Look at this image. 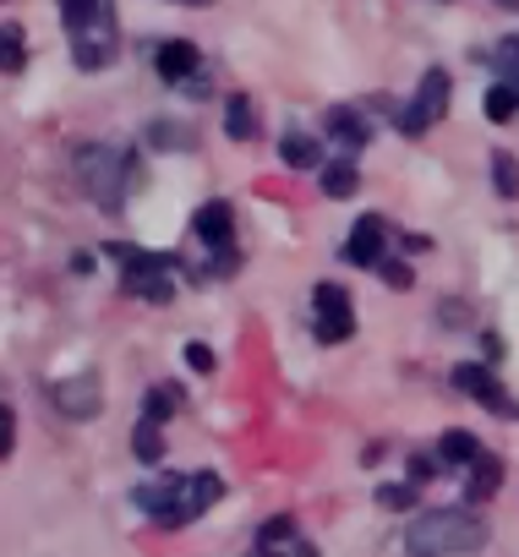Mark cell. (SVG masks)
Returning <instances> with one entry per match:
<instances>
[{
  "label": "cell",
  "mask_w": 519,
  "mask_h": 557,
  "mask_svg": "<svg viewBox=\"0 0 519 557\" xmlns=\"http://www.w3.org/2000/svg\"><path fill=\"white\" fill-rule=\"evenodd\" d=\"M72 170H77L83 197L110 219H121L126 197L143 186V159L126 143H83V148H72Z\"/></svg>",
  "instance_id": "cell-1"
},
{
  "label": "cell",
  "mask_w": 519,
  "mask_h": 557,
  "mask_svg": "<svg viewBox=\"0 0 519 557\" xmlns=\"http://www.w3.org/2000/svg\"><path fill=\"white\" fill-rule=\"evenodd\" d=\"M224 497V481L213 470H191V475H153L132 486V503L159 524V530H186L197 524L213 503Z\"/></svg>",
  "instance_id": "cell-2"
},
{
  "label": "cell",
  "mask_w": 519,
  "mask_h": 557,
  "mask_svg": "<svg viewBox=\"0 0 519 557\" xmlns=\"http://www.w3.org/2000/svg\"><path fill=\"white\" fill-rule=\"evenodd\" d=\"M77 72H110L121 61V17L115 0H55Z\"/></svg>",
  "instance_id": "cell-3"
},
{
  "label": "cell",
  "mask_w": 519,
  "mask_h": 557,
  "mask_svg": "<svg viewBox=\"0 0 519 557\" xmlns=\"http://www.w3.org/2000/svg\"><path fill=\"white\" fill-rule=\"evenodd\" d=\"M481 546H486V524L470 508H427L405 530V552L410 557H470Z\"/></svg>",
  "instance_id": "cell-4"
},
{
  "label": "cell",
  "mask_w": 519,
  "mask_h": 557,
  "mask_svg": "<svg viewBox=\"0 0 519 557\" xmlns=\"http://www.w3.org/2000/svg\"><path fill=\"white\" fill-rule=\"evenodd\" d=\"M104 257L121 262V285H126V296L153 301V307H170V301H175V273L186 268L181 257H170V251H148V246H126V240H110Z\"/></svg>",
  "instance_id": "cell-5"
},
{
  "label": "cell",
  "mask_w": 519,
  "mask_h": 557,
  "mask_svg": "<svg viewBox=\"0 0 519 557\" xmlns=\"http://www.w3.org/2000/svg\"><path fill=\"white\" fill-rule=\"evenodd\" d=\"M448 94H454L448 72H443V66H427L421 83H416V94L394 110V132H399V137H427V132L448 115Z\"/></svg>",
  "instance_id": "cell-6"
},
{
  "label": "cell",
  "mask_w": 519,
  "mask_h": 557,
  "mask_svg": "<svg viewBox=\"0 0 519 557\" xmlns=\"http://www.w3.org/2000/svg\"><path fill=\"white\" fill-rule=\"evenodd\" d=\"M153 72L170 88H181L186 99H208V66H202V50L191 39H164L153 55Z\"/></svg>",
  "instance_id": "cell-7"
},
{
  "label": "cell",
  "mask_w": 519,
  "mask_h": 557,
  "mask_svg": "<svg viewBox=\"0 0 519 557\" xmlns=\"http://www.w3.org/2000/svg\"><path fill=\"white\" fill-rule=\"evenodd\" d=\"M356 334V301L345 285H318L312 290V339L318 345H345Z\"/></svg>",
  "instance_id": "cell-8"
},
{
  "label": "cell",
  "mask_w": 519,
  "mask_h": 557,
  "mask_svg": "<svg viewBox=\"0 0 519 557\" xmlns=\"http://www.w3.org/2000/svg\"><path fill=\"white\" fill-rule=\"evenodd\" d=\"M454 388H465L481 410H492V416H508V421H519V405L508 399V388L481 367V361H465V367H454Z\"/></svg>",
  "instance_id": "cell-9"
},
{
  "label": "cell",
  "mask_w": 519,
  "mask_h": 557,
  "mask_svg": "<svg viewBox=\"0 0 519 557\" xmlns=\"http://www.w3.org/2000/svg\"><path fill=\"white\" fill-rule=\"evenodd\" d=\"M50 405H55L66 421H88V416H99V410H104V399H99V377L83 372V377H61V383H50Z\"/></svg>",
  "instance_id": "cell-10"
},
{
  "label": "cell",
  "mask_w": 519,
  "mask_h": 557,
  "mask_svg": "<svg viewBox=\"0 0 519 557\" xmlns=\"http://www.w3.org/2000/svg\"><path fill=\"white\" fill-rule=\"evenodd\" d=\"M251 557H318V546L296 530V519H291V513H280V519H269L263 530H257Z\"/></svg>",
  "instance_id": "cell-11"
},
{
  "label": "cell",
  "mask_w": 519,
  "mask_h": 557,
  "mask_svg": "<svg viewBox=\"0 0 519 557\" xmlns=\"http://www.w3.org/2000/svg\"><path fill=\"white\" fill-rule=\"evenodd\" d=\"M191 235L208 246V251H230L235 246V208L224 197H208L197 213H191Z\"/></svg>",
  "instance_id": "cell-12"
},
{
  "label": "cell",
  "mask_w": 519,
  "mask_h": 557,
  "mask_svg": "<svg viewBox=\"0 0 519 557\" xmlns=\"http://www.w3.org/2000/svg\"><path fill=\"white\" fill-rule=\"evenodd\" d=\"M383 246H388V219L383 213H361L350 240H345V262L350 268H378L383 262Z\"/></svg>",
  "instance_id": "cell-13"
},
{
  "label": "cell",
  "mask_w": 519,
  "mask_h": 557,
  "mask_svg": "<svg viewBox=\"0 0 519 557\" xmlns=\"http://www.w3.org/2000/svg\"><path fill=\"white\" fill-rule=\"evenodd\" d=\"M323 137H334L339 148L361 153V148L372 143V126H367V115H361L356 104H334V110L323 115Z\"/></svg>",
  "instance_id": "cell-14"
},
{
  "label": "cell",
  "mask_w": 519,
  "mask_h": 557,
  "mask_svg": "<svg viewBox=\"0 0 519 557\" xmlns=\"http://www.w3.org/2000/svg\"><path fill=\"white\" fill-rule=\"evenodd\" d=\"M465 470H470V486H465V497H470V503L497 497V486H503V459H497V454H486V448H481Z\"/></svg>",
  "instance_id": "cell-15"
},
{
  "label": "cell",
  "mask_w": 519,
  "mask_h": 557,
  "mask_svg": "<svg viewBox=\"0 0 519 557\" xmlns=\"http://www.w3.org/2000/svg\"><path fill=\"white\" fill-rule=\"evenodd\" d=\"M432 454H437V465H443V470H465V465L481 454V443H475V432L454 426V432H443V437L432 443Z\"/></svg>",
  "instance_id": "cell-16"
},
{
  "label": "cell",
  "mask_w": 519,
  "mask_h": 557,
  "mask_svg": "<svg viewBox=\"0 0 519 557\" xmlns=\"http://www.w3.org/2000/svg\"><path fill=\"white\" fill-rule=\"evenodd\" d=\"M224 137H235V143H251V137H257L251 94H224Z\"/></svg>",
  "instance_id": "cell-17"
},
{
  "label": "cell",
  "mask_w": 519,
  "mask_h": 557,
  "mask_svg": "<svg viewBox=\"0 0 519 557\" xmlns=\"http://www.w3.org/2000/svg\"><path fill=\"white\" fill-rule=\"evenodd\" d=\"M280 159H285L291 170H323V143L307 137V132H285V137H280Z\"/></svg>",
  "instance_id": "cell-18"
},
{
  "label": "cell",
  "mask_w": 519,
  "mask_h": 557,
  "mask_svg": "<svg viewBox=\"0 0 519 557\" xmlns=\"http://www.w3.org/2000/svg\"><path fill=\"white\" fill-rule=\"evenodd\" d=\"M356 191H361V170H356V159H334V164H323V197L345 202V197H356Z\"/></svg>",
  "instance_id": "cell-19"
},
{
  "label": "cell",
  "mask_w": 519,
  "mask_h": 557,
  "mask_svg": "<svg viewBox=\"0 0 519 557\" xmlns=\"http://www.w3.org/2000/svg\"><path fill=\"white\" fill-rule=\"evenodd\" d=\"M481 110H486V121H514L519 115V88L514 83H503V77H492V88L481 94Z\"/></svg>",
  "instance_id": "cell-20"
},
{
  "label": "cell",
  "mask_w": 519,
  "mask_h": 557,
  "mask_svg": "<svg viewBox=\"0 0 519 557\" xmlns=\"http://www.w3.org/2000/svg\"><path fill=\"white\" fill-rule=\"evenodd\" d=\"M181 399H186V394H181L175 383H153V388H148V405H143V421L164 426V421H170V416L181 410Z\"/></svg>",
  "instance_id": "cell-21"
},
{
  "label": "cell",
  "mask_w": 519,
  "mask_h": 557,
  "mask_svg": "<svg viewBox=\"0 0 519 557\" xmlns=\"http://www.w3.org/2000/svg\"><path fill=\"white\" fill-rule=\"evenodd\" d=\"M481 61H486L503 83H514V88H519V34H514V39H497L492 50H481Z\"/></svg>",
  "instance_id": "cell-22"
},
{
  "label": "cell",
  "mask_w": 519,
  "mask_h": 557,
  "mask_svg": "<svg viewBox=\"0 0 519 557\" xmlns=\"http://www.w3.org/2000/svg\"><path fill=\"white\" fill-rule=\"evenodd\" d=\"M132 454H137L143 465H159V459H164V426L137 421V426H132Z\"/></svg>",
  "instance_id": "cell-23"
},
{
  "label": "cell",
  "mask_w": 519,
  "mask_h": 557,
  "mask_svg": "<svg viewBox=\"0 0 519 557\" xmlns=\"http://www.w3.org/2000/svg\"><path fill=\"white\" fill-rule=\"evenodd\" d=\"M23 61H28V34L17 23H7L0 28V72H23Z\"/></svg>",
  "instance_id": "cell-24"
},
{
  "label": "cell",
  "mask_w": 519,
  "mask_h": 557,
  "mask_svg": "<svg viewBox=\"0 0 519 557\" xmlns=\"http://www.w3.org/2000/svg\"><path fill=\"white\" fill-rule=\"evenodd\" d=\"M492 186H497V197H508V202L519 197V159L503 153V148L492 153Z\"/></svg>",
  "instance_id": "cell-25"
},
{
  "label": "cell",
  "mask_w": 519,
  "mask_h": 557,
  "mask_svg": "<svg viewBox=\"0 0 519 557\" xmlns=\"http://www.w3.org/2000/svg\"><path fill=\"white\" fill-rule=\"evenodd\" d=\"M416 497H421L416 481H383L378 486V508H416Z\"/></svg>",
  "instance_id": "cell-26"
},
{
  "label": "cell",
  "mask_w": 519,
  "mask_h": 557,
  "mask_svg": "<svg viewBox=\"0 0 519 557\" xmlns=\"http://www.w3.org/2000/svg\"><path fill=\"white\" fill-rule=\"evenodd\" d=\"M148 137H153V148H197V143H191V132H186V126H175V121H153V126H148Z\"/></svg>",
  "instance_id": "cell-27"
},
{
  "label": "cell",
  "mask_w": 519,
  "mask_h": 557,
  "mask_svg": "<svg viewBox=\"0 0 519 557\" xmlns=\"http://www.w3.org/2000/svg\"><path fill=\"white\" fill-rule=\"evenodd\" d=\"M378 273H383V285H394V290H410V285H416V268H410V262H399V257H383V262H378Z\"/></svg>",
  "instance_id": "cell-28"
},
{
  "label": "cell",
  "mask_w": 519,
  "mask_h": 557,
  "mask_svg": "<svg viewBox=\"0 0 519 557\" xmlns=\"http://www.w3.org/2000/svg\"><path fill=\"white\" fill-rule=\"evenodd\" d=\"M12 448H17V410L0 399V459H7Z\"/></svg>",
  "instance_id": "cell-29"
},
{
  "label": "cell",
  "mask_w": 519,
  "mask_h": 557,
  "mask_svg": "<svg viewBox=\"0 0 519 557\" xmlns=\"http://www.w3.org/2000/svg\"><path fill=\"white\" fill-rule=\"evenodd\" d=\"M181 356H186V367H191V372H213V350H208L202 339H191Z\"/></svg>",
  "instance_id": "cell-30"
},
{
  "label": "cell",
  "mask_w": 519,
  "mask_h": 557,
  "mask_svg": "<svg viewBox=\"0 0 519 557\" xmlns=\"http://www.w3.org/2000/svg\"><path fill=\"white\" fill-rule=\"evenodd\" d=\"M497 7H508V12H519V0H497Z\"/></svg>",
  "instance_id": "cell-31"
},
{
  "label": "cell",
  "mask_w": 519,
  "mask_h": 557,
  "mask_svg": "<svg viewBox=\"0 0 519 557\" xmlns=\"http://www.w3.org/2000/svg\"><path fill=\"white\" fill-rule=\"evenodd\" d=\"M181 7H208V0H181Z\"/></svg>",
  "instance_id": "cell-32"
}]
</instances>
